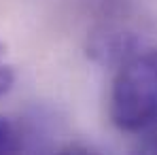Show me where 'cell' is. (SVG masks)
I'll list each match as a JSON object with an SVG mask.
<instances>
[{
    "label": "cell",
    "mask_w": 157,
    "mask_h": 155,
    "mask_svg": "<svg viewBox=\"0 0 157 155\" xmlns=\"http://www.w3.org/2000/svg\"><path fill=\"white\" fill-rule=\"evenodd\" d=\"M110 119L128 134L157 126V51L136 53L119 68L110 89Z\"/></svg>",
    "instance_id": "6da1fadb"
},
{
    "label": "cell",
    "mask_w": 157,
    "mask_h": 155,
    "mask_svg": "<svg viewBox=\"0 0 157 155\" xmlns=\"http://www.w3.org/2000/svg\"><path fill=\"white\" fill-rule=\"evenodd\" d=\"M138 49V41L134 34L128 32H104V34H96L89 51L91 55L102 62V64H115V62H128L130 57L136 55Z\"/></svg>",
    "instance_id": "7a4b0ae2"
},
{
    "label": "cell",
    "mask_w": 157,
    "mask_h": 155,
    "mask_svg": "<svg viewBox=\"0 0 157 155\" xmlns=\"http://www.w3.org/2000/svg\"><path fill=\"white\" fill-rule=\"evenodd\" d=\"M17 136H15V132L13 128L4 121V119H0V153H13V151H17Z\"/></svg>",
    "instance_id": "3957f363"
},
{
    "label": "cell",
    "mask_w": 157,
    "mask_h": 155,
    "mask_svg": "<svg viewBox=\"0 0 157 155\" xmlns=\"http://www.w3.org/2000/svg\"><path fill=\"white\" fill-rule=\"evenodd\" d=\"M15 83V72L9 64H4V47L0 45V96L9 94Z\"/></svg>",
    "instance_id": "277c9868"
}]
</instances>
